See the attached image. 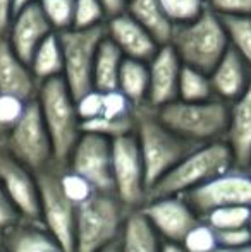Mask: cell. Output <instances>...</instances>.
<instances>
[{"label":"cell","instance_id":"5bb4252c","mask_svg":"<svg viewBox=\"0 0 251 252\" xmlns=\"http://www.w3.org/2000/svg\"><path fill=\"white\" fill-rule=\"evenodd\" d=\"M0 184L16 204L23 220L41 221L36 177L5 150L3 139H0Z\"/></svg>","mask_w":251,"mask_h":252},{"label":"cell","instance_id":"7bdbcfd3","mask_svg":"<svg viewBox=\"0 0 251 252\" xmlns=\"http://www.w3.org/2000/svg\"><path fill=\"white\" fill-rule=\"evenodd\" d=\"M98 252H121V237L117 240H114V242H110L108 246L102 247Z\"/></svg>","mask_w":251,"mask_h":252},{"label":"cell","instance_id":"52a82bcc","mask_svg":"<svg viewBox=\"0 0 251 252\" xmlns=\"http://www.w3.org/2000/svg\"><path fill=\"white\" fill-rule=\"evenodd\" d=\"M61 170L62 166L52 163L35 173L40 192V220L64 251L76 252V204L64 194Z\"/></svg>","mask_w":251,"mask_h":252},{"label":"cell","instance_id":"8fae6325","mask_svg":"<svg viewBox=\"0 0 251 252\" xmlns=\"http://www.w3.org/2000/svg\"><path fill=\"white\" fill-rule=\"evenodd\" d=\"M200 218L222 206L251 208V170L232 166L227 172L182 194Z\"/></svg>","mask_w":251,"mask_h":252},{"label":"cell","instance_id":"f907efd6","mask_svg":"<svg viewBox=\"0 0 251 252\" xmlns=\"http://www.w3.org/2000/svg\"><path fill=\"white\" fill-rule=\"evenodd\" d=\"M126 2H127V0H126Z\"/></svg>","mask_w":251,"mask_h":252},{"label":"cell","instance_id":"ffe728a7","mask_svg":"<svg viewBox=\"0 0 251 252\" xmlns=\"http://www.w3.org/2000/svg\"><path fill=\"white\" fill-rule=\"evenodd\" d=\"M212 90L215 98L227 103L239 98L251 81V69L232 47L225 50L215 67L210 70Z\"/></svg>","mask_w":251,"mask_h":252},{"label":"cell","instance_id":"ab89813d","mask_svg":"<svg viewBox=\"0 0 251 252\" xmlns=\"http://www.w3.org/2000/svg\"><path fill=\"white\" fill-rule=\"evenodd\" d=\"M14 16L12 0H0V38H5Z\"/></svg>","mask_w":251,"mask_h":252},{"label":"cell","instance_id":"681fc988","mask_svg":"<svg viewBox=\"0 0 251 252\" xmlns=\"http://www.w3.org/2000/svg\"><path fill=\"white\" fill-rule=\"evenodd\" d=\"M250 170H251V161H250Z\"/></svg>","mask_w":251,"mask_h":252},{"label":"cell","instance_id":"3957f363","mask_svg":"<svg viewBox=\"0 0 251 252\" xmlns=\"http://www.w3.org/2000/svg\"><path fill=\"white\" fill-rule=\"evenodd\" d=\"M36 101L52 141L54 163L64 168L83 134L76 100L62 76H59L40 83Z\"/></svg>","mask_w":251,"mask_h":252},{"label":"cell","instance_id":"9a60e30c","mask_svg":"<svg viewBox=\"0 0 251 252\" xmlns=\"http://www.w3.org/2000/svg\"><path fill=\"white\" fill-rule=\"evenodd\" d=\"M50 33H54V28L45 17L40 3L33 2L14 12L5 40L19 59L30 63L36 47Z\"/></svg>","mask_w":251,"mask_h":252},{"label":"cell","instance_id":"d6a6232c","mask_svg":"<svg viewBox=\"0 0 251 252\" xmlns=\"http://www.w3.org/2000/svg\"><path fill=\"white\" fill-rule=\"evenodd\" d=\"M172 24L194 19L207 9V0H158Z\"/></svg>","mask_w":251,"mask_h":252},{"label":"cell","instance_id":"7a4b0ae2","mask_svg":"<svg viewBox=\"0 0 251 252\" xmlns=\"http://www.w3.org/2000/svg\"><path fill=\"white\" fill-rule=\"evenodd\" d=\"M169 45L184 65L208 74L231 47L224 19L208 5L194 19L174 24Z\"/></svg>","mask_w":251,"mask_h":252},{"label":"cell","instance_id":"7c38bea8","mask_svg":"<svg viewBox=\"0 0 251 252\" xmlns=\"http://www.w3.org/2000/svg\"><path fill=\"white\" fill-rule=\"evenodd\" d=\"M66 166L84 177L97 192H114L112 139L108 137L93 132H83Z\"/></svg>","mask_w":251,"mask_h":252},{"label":"cell","instance_id":"8992f818","mask_svg":"<svg viewBox=\"0 0 251 252\" xmlns=\"http://www.w3.org/2000/svg\"><path fill=\"white\" fill-rule=\"evenodd\" d=\"M129 211L115 192L95 190L86 201L76 204V252H98L117 240Z\"/></svg>","mask_w":251,"mask_h":252},{"label":"cell","instance_id":"30bf717a","mask_svg":"<svg viewBox=\"0 0 251 252\" xmlns=\"http://www.w3.org/2000/svg\"><path fill=\"white\" fill-rule=\"evenodd\" d=\"M112 177L115 196L129 213L140 209L146 202L144 165L134 132L112 139Z\"/></svg>","mask_w":251,"mask_h":252},{"label":"cell","instance_id":"2e32d148","mask_svg":"<svg viewBox=\"0 0 251 252\" xmlns=\"http://www.w3.org/2000/svg\"><path fill=\"white\" fill-rule=\"evenodd\" d=\"M105 34L110 38L124 57L150 62L151 57L157 53L158 43L153 34L140 24L129 12L124 9L115 16L107 17L105 21Z\"/></svg>","mask_w":251,"mask_h":252},{"label":"cell","instance_id":"ac0fdd59","mask_svg":"<svg viewBox=\"0 0 251 252\" xmlns=\"http://www.w3.org/2000/svg\"><path fill=\"white\" fill-rule=\"evenodd\" d=\"M224 141L229 144L234 166L250 168L251 161V81L245 93L229 103V124Z\"/></svg>","mask_w":251,"mask_h":252},{"label":"cell","instance_id":"4dcf8cb0","mask_svg":"<svg viewBox=\"0 0 251 252\" xmlns=\"http://www.w3.org/2000/svg\"><path fill=\"white\" fill-rule=\"evenodd\" d=\"M45 17L54 31H64L72 28L74 23V0H38Z\"/></svg>","mask_w":251,"mask_h":252},{"label":"cell","instance_id":"d4e9b609","mask_svg":"<svg viewBox=\"0 0 251 252\" xmlns=\"http://www.w3.org/2000/svg\"><path fill=\"white\" fill-rule=\"evenodd\" d=\"M126 10L153 34L158 43H169L174 24L167 17L158 0H127Z\"/></svg>","mask_w":251,"mask_h":252},{"label":"cell","instance_id":"e0dca14e","mask_svg":"<svg viewBox=\"0 0 251 252\" xmlns=\"http://www.w3.org/2000/svg\"><path fill=\"white\" fill-rule=\"evenodd\" d=\"M182 62L169 43L158 47L157 53L148 62L150 86H148L146 105L158 108L162 105L178 100L179 76Z\"/></svg>","mask_w":251,"mask_h":252},{"label":"cell","instance_id":"7402d4cb","mask_svg":"<svg viewBox=\"0 0 251 252\" xmlns=\"http://www.w3.org/2000/svg\"><path fill=\"white\" fill-rule=\"evenodd\" d=\"M162 239L140 209L131 211L121 233V252H160Z\"/></svg>","mask_w":251,"mask_h":252},{"label":"cell","instance_id":"f1b7e54d","mask_svg":"<svg viewBox=\"0 0 251 252\" xmlns=\"http://www.w3.org/2000/svg\"><path fill=\"white\" fill-rule=\"evenodd\" d=\"M250 215H251V208H248V206H222V208L212 209L201 220H205L215 230H225V228L246 226L248 225Z\"/></svg>","mask_w":251,"mask_h":252},{"label":"cell","instance_id":"b9f144b4","mask_svg":"<svg viewBox=\"0 0 251 252\" xmlns=\"http://www.w3.org/2000/svg\"><path fill=\"white\" fill-rule=\"evenodd\" d=\"M160 252H186V251L182 249L181 244H176V242H165V240H162Z\"/></svg>","mask_w":251,"mask_h":252},{"label":"cell","instance_id":"cb8c5ba5","mask_svg":"<svg viewBox=\"0 0 251 252\" xmlns=\"http://www.w3.org/2000/svg\"><path fill=\"white\" fill-rule=\"evenodd\" d=\"M122 52L117 48V45L107 38L102 40L100 47H98L97 57H95L93 63V90H98L102 93L105 91L117 90V81H119V70H121L122 63Z\"/></svg>","mask_w":251,"mask_h":252},{"label":"cell","instance_id":"5b68a950","mask_svg":"<svg viewBox=\"0 0 251 252\" xmlns=\"http://www.w3.org/2000/svg\"><path fill=\"white\" fill-rule=\"evenodd\" d=\"M157 115L171 130L194 144L222 141L229 124V103L218 98L203 101L174 100L158 106Z\"/></svg>","mask_w":251,"mask_h":252},{"label":"cell","instance_id":"d6986e66","mask_svg":"<svg viewBox=\"0 0 251 252\" xmlns=\"http://www.w3.org/2000/svg\"><path fill=\"white\" fill-rule=\"evenodd\" d=\"M38 88L40 83L30 63L16 55L5 38H0V93L31 101L36 98Z\"/></svg>","mask_w":251,"mask_h":252},{"label":"cell","instance_id":"836d02e7","mask_svg":"<svg viewBox=\"0 0 251 252\" xmlns=\"http://www.w3.org/2000/svg\"><path fill=\"white\" fill-rule=\"evenodd\" d=\"M61 187H62L64 194H66L74 204H79V202L86 201L88 197L95 192L91 184L88 182L84 177H81L79 173L69 170L67 166L61 170Z\"/></svg>","mask_w":251,"mask_h":252},{"label":"cell","instance_id":"8d00e7d4","mask_svg":"<svg viewBox=\"0 0 251 252\" xmlns=\"http://www.w3.org/2000/svg\"><path fill=\"white\" fill-rule=\"evenodd\" d=\"M217 232V242L218 247L224 249H238L251 244V232L246 226H238V228H225V230H215Z\"/></svg>","mask_w":251,"mask_h":252},{"label":"cell","instance_id":"484cf974","mask_svg":"<svg viewBox=\"0 0 251 252\" xmlns=\"http://www.w3.org/2000/svg\"><path fill=\"white\" fill-rule=\"evenodd\" d=\"M30 67L33 70L38 83H43L52 77L62 76L64 70V59L62 48L59 41V34L50 33L40 45L36 47L33 57L30 60Z\"/></svg>","mask_w":251,"mask_h":252},{"label":"cell","instance_id":"4fadbf2b","mask_svg":"<svg viewBox=\"0 0 251 252\" xmlns=\"http://www.w3.org/2000/svg\"><path fill=\"white\" fill-rule=\"evenodd\" d=\"M140 211L162 240L176 244H181L186 233L201 220L182 196L150 197Z\"/></svg>","mask_w":251,"mask_h":252},{"label":"cell","instance_id":"e575fe53","mask_svg":"<svg viewBox=\"0 0 251 252\" xmlns=\"http://www.w3.org/2000/svg\"><path fill=\"white\" fill-rule=\"evenodd\" d=\"M26 103L21 98L14 96V94L0 93V129L7 134V130L21 119Z\"/></svg>","mask_w":251,"mask_h":252},{"label":"cell","instance_id":"c3c4849f","mask_svg":"<svg viewBox=\"0 0 251 252\" xmlns=\"http://www.w3.org/2000/svg\"><path fill=\"white\" fill-rule=\"evenodd\" d=\"M0 252H7V251H5V249H3V247H2V246H0Z\"/></svg>","mask_w":251,"mask_h":252},{"label":"cell","instance_id":"ee69618b","mask_svg":"<svg viewBox=\"0 0 251 252\" xmlns=\"http://www.w3.org/2000/svg\"><path fill=\"white\" fill-rule=\"evenodd\" d=\"M33 2H38V0H12V9H14V12H17L19 9H23V7H26V5H30V3H33Z\"/></svg>","mask_w":251,"mask_h":252},{"label":"cell","instance_id":"277c9868","mask_svg":"<svg viewBox=\"0 0 251 252\" xmlns=\"http://www.w3.org/2000/svg\"><path fill=\"white\" fill-rule=\"evenodd\" d=\"M234 166L229 144L222 141L200 144L148 189V197L182 196Z\"/></svg>","mask_w":251,"mask_h":252},{"label":"cell","instance_id":"83f0119b","mask_svg":"<svg viewBox=\"0 0 251 252\" xmlns=\"http://www.w3.org/2000/svg\"><path fill=\"white\" fill-rule=\"evenodd\" d=\"M229 34V43L251 69V16H220Z\"/></svg>","mask_w":251,"mask_h":252},{"label":"cell","instance_id":"9c48e42d","mask_svg":"<svg viewBox=\"0 0 251 252\" xmlns=\"http://www.w3.org/2000/svg\"><path fill=\"white\" fill-rule=\"evenodd\" d=\"M3 146L17 161L28 166L33 173L54 163L52 141L36 98L26 103L21 119L7 130Z\"/></svg>","mask_w":251,"mask_h":252},{"label":"cell","instance_id":"d590c367","mask_svg":"<svg viewBox=\"0 0 251 252\" xmlns=\"http://www.w3.org/2000/svg\"><path fill=\"white\" fill-rule=\"evenodd\" d=\"M102 105H104V94L98 90H90L79 98H76V108L81 122L95 119L102 113Z\"/></svg>","mask_w":251,"mask_h":252},{"label":"cell","instance_id":"4316f807","mask_svg":"<svg viewBox=\"0 0 251 252\" xmlns=\"http://www.w3.org/2000/svg\"><path fill=\"white\" fill-rule=\"evenodd\" d=\"M178 98L184 101H203L215 98L214 90H212L210 74L182 63L178 86Z\"/></svg>","mask_w":251,"mask_h":252},{"label":"cell","instance_id":"f546056e","mask_svg":"<svg viewBox=\"0 0 251 252\" xmlns=\"http://www.w3.org/2000/svg\"><path fill=\"white\" fill-rule=\"evenodd\" d=\"M181 246L186 252H214L218 247L217 232L205 220H200L184 235Z\"/></svg>","mask_w":251,"mask_h":252},{"label":"cell","instance_id":"bcb514c9","mask_svg":"<svg viewBox=\"0 0 251 252\" xmlns=\"http://www.w3.org/2000/svg\"><path fill=\"white\" fill-rule=\"evenodd\" d=\"M3 137H5V132H3V130L0 129V139H3Z\"/></svg>","mask_w":251,"mask_h":252},{"label":"cell","instance_id":"f35d334b","mask_svg":"<svg viewBox=\"0 0 251 252\" xmlns=\"http://www.w3.org/2000/svg\"><path fill=\"white\" fill-rule=\"evenodd\" d=\"M23 216L17 211L16 204L9 197V194L5 192V189L0 184V232L10 228L12 225H16L17 221H21Z\"/></svg>","mask_w":251,"mask_h":252},{"label":"cell","instance_id":"f6af8a7d","mask_svg":"<svg viewBox=\"0 0 251 252\" xmlns=\"http://www.w3.org/2000/svg\"><path fill=\"white\" fill-rule=\"evenodd\" d=\"M214 252H251V244L245 247H238V249H224V247H217Z\"/></svg>","mask_w":251,"mask_h":252},{"label":"cell","instance_id":"44dd1931","mask_svg":"<svg viewBox=\"0 0 251 252\" xmlns=\"http://www.w3.org/2000/svg\"><path fill=\"white\" fill-rule=\"evenodd\" d=\"M0 246L7 252H66L41 221L21 220L0 232Z\"/></svg>","mask_w":251,"mask_h":252},{"label":"cell","instance_id":"60d3db41","mask_svg":"<svg viewBox=\"0 0 251 252\" xmlns=\"http://www.w3.org/2000/svg\"><path fill=\"white\" fill-rule=\"evenodd\" d=\"M105 10H107V16H115V14L122 12L126 9V0H102Z\"/></svg>","mask_w":251,"mask_h":252},{"label":"cell","instance_id":"74e56055","mask_svg":"<svg viewBox=\"0 0 251 252\" xmlns=\"http://www.w3.org/2000/svg\"><path fill=\"white\" fill-rule=\"evenodd\" d=\"M218 16H251V0H207Z\"/></svg>","mask_w":251,"mask_h":252},{"label":"cell","instance_id":"6da1fadb","mask_svg":"<svg viewBox=\"0 0 251 252\" xmlns=\"http://www.w3.org/2000/svg\"><path fill=\"white\" fill-rule=\"evenodd\" d=\"M134 134L140 144L148 189L158 182L169 170L174 168L186 155L200 146L169 129L158 119L157 110L150 105L136 106Z\"/></svg>","mask_w":251,"mask_h":252},{"label":"cell","instance_id":"603a6c76","mask_svg":"<svg viewBox=\"0 0 251 252\" xmlns=\"http://www.w3.org/2000/svg\"><path fill=\"white\" fill-rule=\"evenodd\" d=\"M148 86H150L148 62L131 59V57H124L121 63V70H119L117 90L134 106H141V105H146Z\"/></svg>","mask_w":251,"mask_h":252},{"label":"cell","instance_id":"ba28073f","mask_svg":"<svg viewBox=\"0 0 251 252\" xmlns=\"http://www.w3.org/2000/svg\"><path fill=\"white\" fill-rule=\"evenodd\" d=\"M57 34L64 59L62 79L76 100L93 90V63L98 47L105 38V24L95 28H69Z\"/></svg>","mask_w":251,"mask_h":252},{"label":"cell","instance_id":"1f68e13d","mask_svg":"<svg viewBox=\"0 0 251 252\" xmlns=\"http://www.w3.org/2000/svg\"><path fill=\"white\" fill-rule=\"evenodd\" d=\"M102 0H74V23L72 28H95L107 21Z\"/></svg>","mask_w":251,"mask_h":252},{"label":"cell","instance_id":"7dc6e473","mask_svg":"<svg viewBox=\"0 0 251 252\" xmlns=\"http://www.w3.org/2000/svg\"><path fill=\"white\" fill-rule=\"evenodd\" d=\"M248 228H250V232H251V215H250V220H248Z\"/></svg>","mask_w":251,"mask_h":252}]
</instances>
